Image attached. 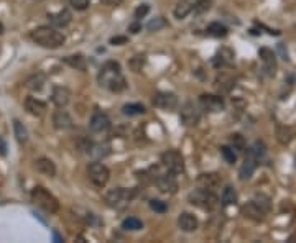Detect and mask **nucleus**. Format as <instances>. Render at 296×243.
<instances>
[{"mask_svg": "<svg viewBox=\"0 0 296 243\" xmlns=\"http://www.w3.org/2000/svg\"><path fill=\"white\" fill-rule=\"evenodd\" d=\"M199 107L204 112H209V114H217V112H222L226 109V102L221 96H214V94H203L199 97Z\"/></svg>", "mask_w": 296, "mask_h": 243, "instance_id": "9d476101", "label": "nucleus"}, {"mask_svg": "<svg viewBox=\"0 0 296 243\" xmlns=\"http://www.w3.org/2000/svg\"><path fill=\"white\" fill-rule=\"evenodd\" d=\"M162 164L165 169L170 171L171 174H183L185 173V159L183 155L176 150H168L162 155Z\"/></svg>", "mask_w": 296, "mask_h": 243, "instance_id": "0eeeda50", "label": "nucleus"}, {"mask_svg": "<svg viewBox=\"0 0 296 243\" xmlns=\"http://www.w3.org/2000/svg\"><path fill=\"white\" fill-rule=\"evenodd\" d=\"M242 215L247 217V218H250V220L258 222V220H262L265 214L258 209V205L252 200V202H247V204L242 205Z\"/></svg>", "mask_w": 296, "mask_h": 243, "instance_id": "5701e85b", "label": "nucleus"}, {"mask_svg": "<svg viewBox=\"0 0 296 243\" xmlns=\"http://www.w3.org/2000/svg\"><path fill=\"white\" fill-rule=\"evenodd\" d=\"M221 155H222L224 159H226V163H229V164H234L237 161V153H235L234 148L229 146V145L221 146Z\"/></svg>", "mask_w": 296, "mask_h": 243, "instance_id": "58836bf2", "label": "nucleus"}, {"mask_svg": "<svg viewBox=\"0 0 296 243\" xmlns=\"http://www.w3.org/2000/svg\"><path fill=\"white\" fill-rule=\"evenodd\" d=\"M237 199H239V195H237L235 187H232L230 184H227L226 187L222 189V195H221V200H222V205H234L237 202Z\"/></svg>", "mask_w": 296, "mask_h": 243, "instance_id": "cd10ccee", "label": "nucleus"}, {"mask_svg": "<svg viewBox=\"0 0 296 243\" xmlns=\"http://www.w3.org/2000/svg\"><path fill=\"white\" fill-rule=\"evenodd\" d=\"M293 138V132H291V128H288V127H278L276 128V140L280 141L281 145H288L289 141H291Z\"/></svg>", "mask_w": 296, "mask_h": 243, "instance_id": "72a5a7b5", "label": "nucleus"}, {"mask_svg": "<svg viewBox=\"0 0 296 243\" xmlns=\"http://www.w3.org/2000/svg\"><path fill=\"white\" fill-rule=\"evenodd\" d=\"M230 146L237 151H244L245 150V138L240 133H232L230 135Z\"/></svg>", "mask_w": 296, "mask_h": 243, "instance_id": "ea45409f", "label": "nucleus"}, {"mask_svg": "<svg viewBox=\"0 0 296 243\" xmlns=\"http://www.w3.org/2000/svg\"><path fill=\"white\" fill-rule=\"evenodd\" d=\"M89 128L92 133H105L110 128V118L102 110H96L89 120Z\"/></svg>", "mask_w": 296, "mask_h": 243, "instance_id": "9b49d317", "label": "nucleus"}, {"mask_svg": "<svg viewBox=\"0 0 296 243\" xmlns=\"http://www.w3.org/2000/svg\"><path fill=\"white\" fill-rule=\"evenodd\" d=\"M258 56H260V59H262L263 71H266V74H268V76H273L275 69H276V56H275V53L271 50H268V48H262L258 51Z\"/></svg>", "mask_w": 296, "mask_h": 243, "instance_id": "2eb2a0df", "label": "nucleus"}, {"mask_svg": "<svg viewBox=\"0 0 296 243\" xmlns=\"http://www.w3.org/2000/svg\"><path fill=\"white\" fill-rule=\"evenodd\" d=\"M253 202H255V204L258 205V209L262 210L263 214H266V212H270L271 204H270V199L266 197L265 194H257L255 197H253Z\"/></svg>", "mask_w": 296, "mask_h": 243, "instance_id": "4c0bfd02", "label": "nucleus"}, {"mask_svg": "<svg viewBox=\"0 0 296 243\" xmlns=\"http://www.w3.org/2000/svg\"><path fill=\"white\" fill-rule=\"evenodd\" d=\"M14 132H15L17 141H19V143H27L28 141V132H27V128L23 127V123L20 120H14Z\"/></svg>", "mask_w": 296, "mask_h": 243, "instance_id": "473e14b6", "label": "nucleus"}, {"mask_svg": "<svg viewBox=\"0 0 296 243\" xmlns=\"http://www.w3.org/2000/svg\"><path fill=\"white\" fill-rule=\"evenodd\" d=\"M257 164H258L257 159L253 158L250 153H247V156L244 159V164L240 166V171H239L240 181H248V179H250V177L253 176V173H255Z\"/></svg>", "mask_w": 296, "mask_h": 243, "instance_id": "a211bd4d", "label": "nucleus"}, {"mask_svg": "<svg viewBox=\"0 0 296 243\" xmlns=\"http://www.w3.org/2000/svg\"><path fill=\"white\" fill-rule=\"evenodd\" d=\"M153 181L158 187V191L162 194H176L178 191V181L175 179V174H171L170 171L167 173H157V176H153Z\"/></svg>", "mask_w": 296, "mask_h": 243, "instance_id": "6e6552de", "label": "nucleus"}, {"mask_svg": "<svg viewBox=\"0 0 296 243\" xmlns=\"http://www.w3.org/2000/svg\"><path fill=\"white\" fill-rule=\"evenodd\" d=\"M188 200L193 205H196L199 209H204V210H212L217 205V195L212 191H207V189H201V187L189 192Z\"/></svg>", "mask_w": 296, "mask_h": 243, "instance_id": "39448f33", "label": "nucleus"}, {"mask_svg": "<svg viewBox=\"0 0 296 243\" xmlns=\"http://www.w3.org/2000/svg\"><path fill=\"white\" fill-rule=\"evenodd\" d=\"M53 125H55L56 130H69L73 127V118L68 114V110L58 109L53 114Z\"/></svg>", "mask_w": 296, "mask_h": 243, "instance_id": "f3484780", "label": "nucleus"}, {"mask_svg": "<svg viewBox=\"0 0 296 243\" xmlns=\"http://www.w3.org/2000/svg\"><path fill=\"white\" fill-rule=\"evenodd\" d=\"M153 105L162 110H175L178 107V97L173 92H157L153 96Z\"/></svg>", "mask_w": 296, "mask_h": 243, "instance_id": "f8f14e48", "label": "nucleus"}, {"mask_svg": "<svg viewBox=\"0 0 296 243\" xmlns=\"http://www.w3.org/2000/svg\"><path fill=\"white\" fill-rule=\"evenodd\" d=\"M221 182H222V177L217 173H203V174H199V177L196 179L198 187L207 189V191H212V192L221 186Z\"/></svg>", "mask_w": 296, "mask_h": 243, "instance_id": "ddd939ff", "label": "nucleus"}, {"mask_svg": "<svg viewBox=\"0 0 296 243\" xmlns=\"http://www.w3.org/2000/svg\"><path fill=\"white\" fill-rule=\"evenodd\" d=\"M180 120L186 127H196L201 120V110L194 102H185L180 110Z\"/></svg>", "mask_w": 296, "mask_h": 243, "instance_id": "1a4fd4ad", "label": "nucleus"}, {"mask_svg": "<svg viewBox=\"0 0 296 243\" xmlns=\"http://www.w3.org/2000/svg\"><path fill=\"white\" fill-rule=\"evenodd\" d=\"M35 168H37L38 173H41L43 176H48V177L56 176V166L50 158H45V156L38 158L37 161H35Z\"/></svg>", "mask_w": 296, "mask_h": 243, "instance_id": "412c9836", "label": "nucleus"}, {"mask_svg": "<svg viewBox=\"0 0 296 243\" xmlns=\"http://www.w3.org/2000/svg\"><path fill=\"white\" fill-rule=\"evenodd\" d=\"M148 205H150V209L153 212H158V214H165V212L168 210L167 202H163V200H158V199H152Z\"/></svg>", "mask_w": 296, "mask_h": 243, "instance_id": "a19ab883", "label": "nucleus"}, {"mask_svg": "<svg viewBox=\"0 0 296 243\" xmlns=\"http://www.w3.org/2000/svg\"><path fill=\"white\" fill-rule=\"evenodd\" d=\"M214 63H216V66H230V64L234 63V51L229 48H222L217 53Z\"/></svg>", "mask_w": 296, "mask_h": 243, "instance_id": "a878e982", "label": "nucleus"}, {"mask_svg": "<svg viewBox=\"0 0 296 243\" xmlns=\"http://www.w3.org/2000/svg\"><path fill=\"white\" fill-rule=\"evenodd\" d=\"M5 32V28H4V25H2V22H0V35H2Z\"/></svg>", "mask_w": 296, "mask_h": 243, "instance_id": "8fccbe9b", "label": "nucleus"}, {"mask_svg": "<svg viewBox=\"0 0 296 243\" xmlns=\"http://www.w3.org/2000/svg\"><path fill=\"white\" fill-rule=\"evenodd\" d=\"M207 35H211V37H214V38H226L227 37V33H229V30L226 25H222V23H219V22H212L209 27H207Z\"/></svg>", "mask_w": 296, "mask_h": 243, "instance_id": "c85d7f7f", "label": "nucleus"}, {"mask_svg": "<svg viewBox=\"0 0 296 243\" xmlns=\"http://www.w3.org/2000/svg\"><path fill=\"white\" fill-rule=\"evenodd\" d=\"M248 153L257 159V161H262L266 155V146L263 141H255L250 148H248Z\"/></svg>", "mask_w": 296, "mask_h": 243, "instance_id": "7c9ffc66", "label": "nucleus"}, {"mask_svg": "<svg viewBox=\"0 0 296 243\" xmlns=\"http://www.w3.org/2000/svg\"><path fill=\"white\" fill-rule=\"evenodd\" d=\"M212 9V0H196L193 4V12L194 15H203L206 12H209Z\"/></svg>", "mask_w": 296, "mask_h": 243, "instance_id": "f704fd0d", "label": "nucleus"}, {"mask_svg": "<svg viewBox=\"0 0 296 243\" xmlns=\"http://www.w3.org/2000/svg\"><path fill=\"white\" fill-rule=\"evenodd\" d=\"M133 197H135V191H132V189H125V187L109 189V191L104 194L105 204L112 207V209H123V207H127L130 202H132Z\"/></svg>", "mask_w": 296, "mask_h": 243, "instance_id": "20e7f679", "label": "nucleus"}, {"mask_svg": "<svg viewBox=\"0 0 296 243\" xmlns=\"http://www.w3.org/2000/svg\"><path fill=\"white\" fill-rule=\"evenodd\" d=\"M25 109L28 114H32L35 117H43L46 112V104L43 102V100L30 96L25 99Z\"/></svg>", "mask_w": 296, "mask_h": 243, "instance_id": "6ab92c4d", "label": "nucleus"}, {"mask_svg": "<svg viewBox=\"0 0 296 243\" xmlns=\"http://www.w3.org/2000/svg\"><path fill=\"white\" fill-rule=\"evenodd\" d=\"M51 100L58 109H64L71 100V91L64 86H56L55 89H53Z\"/></svg>", "mask_w": 296, "mask_h": 243, "instance_id": "4468645a", "label": "nucleus"}, {"mask_svg": "<svg viewBox=\"0 0 296 243\" xmlns=\"http://www.w3.org/2000/svg\"><path fill=\"white\" fill-rule=\"evenodd\" d=\"M69 4H71V7H73L74 10H86L89 7V4H91V0H69Z\"/></svg>", "mask_w": 296, "mask_h": 243, "instance_id": "79ce46f5", "label": "nucleus"}, {"mask_svg": "<svg viewBox=\"0 0 296 243\" xmlns=\"http://www.w3.org/2000/svg\"><path fill=\"white\" fill-rule=\"evenodd\" d=\"M102 2L109 4V5H118V4L122 2V0H102Z\"/></svg>", "mask_w": 296, "mask_h": 243, "instance_id": "de8ad7c7", "label": "nucleus"}, {"mask_svg": "<svg viewBox=\"0 0 296 243\" xmlns=\"http://www.w3.org/2000/svg\"><path fill=\"white\" fill-rule=\"evenodd\" d=\"M145 63H146V56L145 55H135L132 59H130L128 66H130V69L133 71V73H140L141 68L145 66Z\"/></svg>", "mask_w": 296, "mask_h": 243, "instance_id": "e433bc0d", "label": "nucleus"}, {"mask_svg": "<svg viewBox=\"0 0 296 243\" xmlns=\"http://www.w3.org/2000/svg\"><path fill=\"white\" fill-rule=\"evenodd\" d=\"M87 176H89V181H91L94 186L102 189L107 186V182L110 179V171L105 164L94 161L87 166Z\"/></svg>", "mask_w": 296, "mask_h": 243, "instance_id": "423d86ee", "label": "nucleus"}, {"mask_svg": "<svg viewBox=\"0 0 296 243\" xmlns=\"http://www.w3.org/2000/svg\"><path fill=\"white\" fill-rule=\"evenodd\" d=\"M87 153L91 155L94 159H100L105 158L110 153V145L109 143H89L87 146Z\"/></svg>", "mask_w": 296, "mask_h": 243, "instance_id": "b1692460", "label": "nucleus"}, {"mask_svg": "<svg viewBox=\"0 0 296 243\" xmlns=\"http://www.w3.org/2000/svg\"><path fill=\"white\" fill-rule=\"evenodd\" d=\"M64 63H66L68 66H71L73 69H76V71H86V68H87V61H86V58L82 55L66 56V58H64Z\"/></svg>", "mask_w": 296, "mask_h": 243, "instance_id": "bb28decb", "label": "nucleus"}, {"mask_svg": "<svg viewBox=\"0 0 296 243\" xmlns=\"http://www.w3.org/2000/svg\"><path fill=\"white\" fill-rule=\"evenodd\" d=\"M168 23L163 17H157V19H152L150 22L146 23V30L148 32H160V30L167 28Z\"/></svg>", "mask_w": 296, "mask_h": 243, "instance_id": "c9c22d12", "label": "nucleus"}, {"mask_svg": "<svg viewBox=\"0 0 296 243\" xmlns=\"http://www.w3.org/2000/svg\"><path fill=\"white\" fill-rule=\"evenodd\" d=\"M45 84H46V76L43 73H37V74L30 76V78L25 81V87L28 89V91H32V92L43 91Z\"/></svg>", "mask_w": 296, "mask_h": 243, "instance_id": "4be33fe9", "label": "nucleus"}, {"mask_svg": "<svg viewBox=\"0 0 296 243\" xmlns=\"http://www.w3.org/2000/svg\"><path fill=\"white\" fill-rule=\"evenodd\" d=\"M30 195H32V202L37 204L40 209H43L45 212H48V214H56L59 210V200L43 186L33 187Z\"/></svg>", "mask_w": 296, "mask_h": 243, "instance_id": "7ed1b4c3", "label": "nucleus"}, {"mask_svg": "<svg viewBox=\"0 0 296 243\" xmlns=\"http://www.w3.org/2000/svg\"><path fill=\"white\" fill-rule=\"evenodd\" d=\"M53 236H55V241H63V238L58 235V232H53Z\"/></svg>", "mask_w": 296, "mask_h": 243, "instance_id": "09e8293b", "label": "nucleus"}, {"mask_svg": "<svg viewBox=\"0 0 296 243\" xmlns=\"http://www.w3.org/2000/svg\"><path fill=\"white\" fill-rule=\"evenodd\" d=\"M145 112H146L145 105H141V104H125L122 107V114L127 115V117L141 115V114H145Z\"/></svg>", "mask_w": 296, "mask_h": 243, "instance_id": "c756f323", "label": "nucleus"}, {"mask_svg": "<svg viewBox=\"0 0 296 243\" xmlns=\"http://www.w3.org/2000/svg\"><path fill=\"white\" fill-rule=\"evenodd\" d=\"M122 228L128 230V232H137V230L143 228V223H141V220L137 217H127L125 220L122 222Z\"/></svg>", "mask_w": 296, "mask_h": 243, "instance_id": "2f4dec72", "label": "nucleus"}, {"mask_svg": "<svg viewBox=\"0 0 296 243\" xmlns=\"http://www.w3.org/2000/svg\"><path fill=\"white\" fill-rule=\"evenodd\" d=\"M191 12H193V2L191 0H180V2L176 4L173 14H175V17L178 20H183V19H186Z\"/></svg>", "mask_w": 296, "mask_h": 243, "instance_id": "393cba45", "label": "nucleus"}, {"mask_svg": "<svg viewBox=\"0 0 296 243\" xmlns=\"http://www.w3.org/2000/svg\"><path fill=\"white\" fill-rule=\"evenodd\" d=\"M148 12H150V5H148V4H141V5H138V7L135 9V19H137V20L143 19V17L148 15Z\"/></svg>", "mask_w": 296, "mask_h": 243, "instance_id": "37998d69", "label": "nucleus"}, {"mask_svg": "<svg viewBox=\"0 0 296 243\" xmlns=\"http://www.w3.org/2000/svg\"><path fill=\"white\" fill-rule=\"evenodd\" d=\"M0 155L2 156H7V143H5V140L0 136Z\"/></svg>", "mask_w": 296, "mask_h": 243, "instance_id": "a18cd8bd", "label": "nucleus"}, {"mask_svg": "<svg viewBox=\"0 0 296 243\" xmlns=\"http://www.w3.org/2000/svg\"><path fill=\"white\" fill-rule=\"evenodd\" d=\"M97 82L100 87L107 89V91L115 92V94L127 89V81L122 74V68H120V64L115 61H107L100 68L97 74Z\"/></svg>", "mask_w": 296, "mask_h": 243, "instance_id": "f257e3e1", "label": "nucleus"}, {"mask_svg": "<svg viewBox=\"0 0 296 243\" xmlns=\"http://www.w3.org/2000/svg\"><path fill=\"white\" fill-rule=\"evenodd\" d=\"M128 30H130V32H132V33H138L140 30H141V27L138 25V23H132V25L128 27Z\"/></svg>", "mask_w": 296, "mask_h": 243, "instance_id": "49530a36", "label": "nucleus"}, {"mask_svg": "<svg viewBox=\"0 0 296 243\" xmlns=\"http://www.w3.org/2000/svg\"><path fill=\"white\" fill-rule=\"evenodd\" d=\"M198 225H199L198 218L194 217L193 214H189V212H183V214H180V217H178V227L186 233L196 232Z\"/></svg>", "mask_w": 296, "mask_h": 243, "instance_id": "dca6fc26", "label": "nucleus"}, {"mask_svg": "<svg viewBox=\"0 0 296 243\" xmlns=\"http://www.w3.org/2000/svg\"><path fill=\"white\" fill-rule=\"evenodd\" d=\"M110 43L115 45V46H120V45H123V43H127V37H115V38L110 40Z\"/></svg>", "mask_w": 296, "mask_h": 243, "instance_id": "c03bdc74", "label": "nucleus"}, {"mask_svg": "<svg viewBox=\"0 0 296 243\" xmlns=\"http://www.w3.org/2000/svg\"><path fill=\"white\" fill-rule=\"evenodd\" d=\"M30 37L35 41L37 45L43 46V48H50V50H56L59 46L64 45V35L61 32H58L56 28L53 27H38L35 28L32 33H30Z\"/></svg>", "mask_w": 296, "mask_h": 243, "instance_id": "f03ea898", "label": "nucleus"}, {"mask_svg": "<svg viewBox=\"0 0 296 243\" xmlns=\"http://www.w3.org/2000/svg\"><path fill=\"white\" fill-rule=\"evenodd\" d=\"M48 20L53 27H58V28H63V27H68L71 20H73V15H71L69 10H59L58 14H50L48 15Z\"/></svg>", "mask_w": 296, "mask_h": 243, "instance_id": "aec40b11", "label": "nucleus"}]
</instances>
